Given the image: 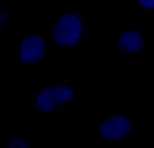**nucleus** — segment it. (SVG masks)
Listing matches in <instances>:
<instances>
[{"label": "nucleus", "instance_id": "nucleus-2", "mask_svg": "<svg viewBox=\"0 0 154 148\" xmlns=\"http://www.w3.org/2000/svg\"><path fill=\"white\" fill-rule=\"evenodd\" d=\"M70 99H73V87H67V84H52V87H44L41 93H38L35 104H38V110L50 113V110H55V107H61V104H67Z\"/></svg>", "mask_w": 154, "mask_h": 148}, {"label": "nucleus", "instance_id": "nucleus-3", "mask_svg": "<svg viewBox=\"0 0 154 148\" xmlns=\"http://www.w3.org/2000/svg\"><path fill=\"white\" fill-rule=\"evenodd\" d=\"M44 50H47V41H44L41 35H29L17 47V58L23 61V64H35V61L44 58Z\"/></svg>", "mask_w": 154, "mask_h": 148}, {"label": "nucleus", "instance_id": "nucleus-4", "mask_svg": "<svg viewBox=\"0 0 154 148\" xmlns=\"http://www.w3.org/2000/svg\"><path fill=\"white\" fill-rule=\"evenodd\" d=\"M128 131H131V119H128V116H122V113H116V116H108V119L99 125V134H102V139H122Z\"/></svg>", "mask_w": 154, "mask_h": 148}, {"label": "nucleus", "instance_id": "nucleus-6", "mask_svg": "<svg viewBox=\"0 0 154 148\" xmlns=\"http://www.w3.org/2000/svg\"><path fill=\"white\" fill-rule=\"evenodd\" d=\"M6 148H29V142H26L23 137H12V139L6 142Z\"/></svg>", "mask_w": 154, "mask_h": 148}, {"label": "nucleus", "instance_id": "nucleus-8", "mask_svg": "<svg viewBox=\"0 0 154 148\" xmlns=\"http://www.w3.org/2000/svg\"><path fill=\"white\" fill-rule=\"evenodd\" d=\"M3 23H6V9L0 6V26H3Z\"/></svg>", "mask_w": 154, "mask_h": 148}, {"label": "nucleus", "instance_id": "nucleus-7", "mask_svg": "<svg viewBox=\"0 0 154 148\" xmlns=\"http://www.w3.org/2000/svg\"><path fill=\"white\" fill-rule=\"evenodd\" d=\"M137 3H140L143 9H154V0H137Z\"/></svg>", "mask_w": 154, "mask_h": 148}, {"label": "nucleus", "instance_id": "nucleus-5", "mask_svg": "<svg viewBox=\"0 0 154 148\" xmlns=\"http://www.w3.org/2000/svg\"><path fill=\"white\" fill-rule=\"evenodd\" d=\"M143 44H146V38H143L140 32H134V29H128V32L119 35V47L125 52H140V50H143Z\"/></svg>", "mask_w": 154, "mask_h": 148}, {"label": "nucleus", "instance_id": "nucleus-1", "mask_svg": "<svg viewBox=\"0 0 154 148\" xmlns=\"http://www.w3.org/2000/svg\"><path fill=\"white\" fill-rule=\"evenodd\" d=\"M79 38H82V17L73 12L61 15L52 26V41L58 47H73V44H79Z\"/></svg>", "mask_w": 154, "mask_h": 148}]
</instances>
